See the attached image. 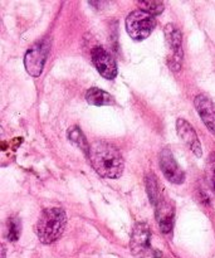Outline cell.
<instances>
[{
	"mask_svg": "<svg viewBox=\"0 0 215 258\" xmlns=\"http://www.w3.org/2000/svg\"><path fill=\"white\" fill-rule=\"evenodd\" d=\"M131 253L135 258H161V252L151 246V229L146 223H136L130 241Z\"/></svg>",
	"mask_w": 215,
	"mask_h": 258,
	"instance_id": "3957f363",
	"label": "cell"
},
{
	"mask_svg": "<svg viewBox=\"0 0 215 258\" xmlns=\"http://www.w3.org/2000/svg\"><path fill=\"white\" fill-rule=\"evenodd\" d=\"M176 131H178V135L180 136L181 140L190 148L194 155L198 156V158H201V155H203V149H201V144L198 138V134L194 130L193 126L188 121L184 120V118H179L176 121Z\"/></svg>",
	"mask_w": 215,
	"mask_h": 258,
	"instance_id": "30bf717a",
	"label": "cell"
},
{
	"mask_svg": "<svg viewBox=\"0 0 215 258\" xmlns=\"http://www.w3.org/2000/svg\"><path fill=\"white\" fill-rule=\"evenodd\" d=\"M20 232H22V223L19 218H9L8 221V239L12 242H15L19 239Z\"/></svg>",
	"mask_w": 215,
	"mask_h": 258,
	"instance_id": "9a60e30c",
	"label": "cell"
},
{
	"mask_svg": "<svg viewBox=\"0 0 215 258\" xmlns=\"http://www.w3.org/2000/svg\"><path fill=\"white\" fill-rule=\"evenodd\" d=\"M48 52H49V40H40L27 50L24 55V67L27 72L33 77H39L45 64Z\"/></svg>",
	"mask_w": 215,
	"mask_h": 258,
	"instance_id": "5b68a950",
	"label": "cell"
},
{
	"mask_svg": "<svg viewBox=\"0 0 215 258\" xmlns=\"http://www.w3.org/2000/svg\"><path fill=\"white\" fill-rule=\"evenodd\" d=\"M67 136H68V139H69L70 143H72L76 148H78L80 150H82L83 153L88 154L90 145H88V141H87V139H86L85 134L82 133V130H81L78 126H72V127L68 130Z\"/></svg>",
	"mask_w": 215,
	"mask_h": 258,
	"instance_id": "4fadbf2b",
	"label": "cell"
},
{
	"mask_svg": "<svg viewBox=\"0 0 215 258\" xmlns=\"http://www.w3.org/2000/svg\"><path fill=\"white\" fill-rule=\"evenodd\" d=\"M91 58H92L93 64L102 77L107 78V80H113L117 76V64H116L115 58L105 48H93L91 50Z\"/></svg>",
	"mask_w": 215,
	"mask_h": 258,
	"instance_id": "52a82bcc",
	"label": "cell"
},
{
	"mask_svg": "<svg viewBox=\"0 0 215 258\" xmlns=\"http://www.w3.org/2000/svg\"><path fill=\"white\" fill-rule=\"evenodd\" d=\"M138 7L141 10L149 13L151 15H158L161 14L164 10V4L161 2H155V0H148V2H141L138 3Z\"/></svg>",
	"mask_w": 215,
	"mask_h": 258,
	"instance_id": "2e32d148",
	"label": "cell"
},
{
	"mask_svg": "<svg viewBox=\"0 0 215 258\" xmlns=\"http://www.w3.org/2000/svg\"><path fill=\"white\" fill-rule=\"evenodd\" d=\"M96 173L102 178L117 179L123 173V158L120 150L106 141H95L90 145L87 154Z\"/></svg>",
	"mask_w": 215,
	"mask_h": 258,
	"instance_id": "6da1fadb",
	"label": "cell"
},
{
	"mask_svg": "<svg viewBox=\"0 0 215 258\" xmlns=\"http://www.w3.org/2000/svg\"><path fill=\"white\" fill-rule=\"evenodd\" d=\"M156 25L155 17L137 9L126 18V30L133 40H144L153 33Z\"/></svg>",
	"mask_w": 215,
	"mask_h": 258,
	"instance_id": "277c9868",
	"label": "cell"
},
{
	"mask_svg": "<svg viewBox=\"0 0 215 258\" xmlns=\"http://www.w3.org/2000/svg\"><path fill=\"white\" fill-rule=\"evenodd\" d=\"M213 186H214V191H215V170H214V174H213Z\"/></svg>",
	"mask_w": 215,
	"mask_h": 258,
	"instance_id": "e0dca14e",
	"label": "cell"
},
{
	"mask_svg": "<svg viewBox=\"0 0 215 258\" xmlns=\"http://www.w3.org/2000/svg\"><path fill=\"white\" fill-rule=\"evenodd\" d=\"M146 189H148V194L151 201V204L155 206L159 202V199H160L163 191H160V189H159L158 180H156L155 175H153V174H150L148 179H146Z\"/></svg>",
	"mask_w": 215,
	"mask_h": 258,
	"instance_id": "5bb4252c",
	"label": "cell"
},
{
	"mask_svg": "<svg viewBox=\"0 0 215 258\" xmlns=\"http://www.w3.org/2000/svg\"><path fill=\"white\" fill-rule=\"evenodd\" d=\"M86 101L93 106H112L115 105V97L101 88L92 87L86 93Z\"/></svg>",
	"mask_w": 215,
	"mask_h": 258,
	"instance_id": "7c38bea8",
	"label": "cell"
},
{
	"mask_svg": "<svg viewBox=\"0 0 215 258\" xmlns=\"http://www.w3.org/2000/svg\"><path fill=\"white\" fill-rule=\"evenodd\" d=\"M160 168L165 178L173 184H181L185 180V174L176 163L173 153L169 148H165L160 153Z\"/></svg>",
	"mask_w": 215,
	"mask_h": 258,
	"instance_id": "9c48e42d",
	"label": "cell"
},
{
	"mask_svg": "<svg viewBox=\"0 0 215 258\" xmlns=\"http://www.w3.org/2000/svg\"><path fill=\"white\" fill-rule=\"evenodd\" d=\"M154 208H155L156 221H158L161 232L165 234L170 233L174 226V214H175L173 201L163 193Z\"/></svg>",
	"mask_w": 215,
	"mask_h": 258,
	"instance_id": "ba28073f",
	"label": "cell"
},
{
	"mask_svg": "<svg viewBox=\"0 0 215 258\" xmlns=\"http://www.w3.org/2000/svg\"><path fill=\"white\" fill-rule=\"evenodd\" d=\"M67 224V216L62 208H49L42 212L35 224V233L43 244H50L60 238Z\"/></svg>",
	"mask_w": 215,
	"mask_h": 258,
	"instance_id": "7a4b0ae2",
	"label": "cell"
},
{
	"mask_svg": "<svg viewBox=\"0 0 215 258\" xmlns=\"http://www.w3.org/2000/svg\"><path fill=\"white\" fill-rule=\"evenodd\" d=\"M194 105L204 125L215 135V105L213 101L205 95H198L194 100Z\"/></svg>",
	"mask_w": 215,
	"mask_h": 258,
	"instance_id": "8fae6325",
	"label": "cell"
},
{
	"mask_svg": "<svg viewBox=\"0 0 215 258\" xmlns=\"http://www.w3.org/2000/svg\"><path fill=\"white\" fill-rule=\"evenodd\" d=\"M164 34H165L166 43L173 52L171 57L169 58L168 64L174 72H178L181 68V63H183V35H181L180 29L173 23L165 25Z\"/></svg>",
	"mask_w": 215,
	"mask_h": 258,
	"instance_id": "8992f818",
	"label": "cell"
}]
</instances>
